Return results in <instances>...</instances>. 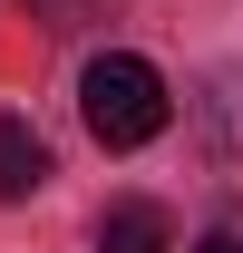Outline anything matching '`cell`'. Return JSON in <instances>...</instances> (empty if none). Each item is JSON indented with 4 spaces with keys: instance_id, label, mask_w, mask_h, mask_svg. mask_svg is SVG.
I'll return each instance as SVG.
<instances>
[{
    "instance_id": "cell-1",
    "label": "cell",
    "mask_w": 243,
    "mask_h": 253,
    "mask_svg": "<svg viewBox=\"0 0 243 253\" xmlns=\"http://www.w3.org/2000/svg\"><path fill=\"white\" fill-rule=\"evenodd\" d=\"M78 117H88L97 146H146V136H165V78H156L136 49H107V59H88V78H78Z\"/></svg>"
},
{
    "instance_id": "cell-3",
    "label": "cell",
    "mask_w": 243,
    "mask_h": 253,
    "mask_svg": "<svg viewBox=\"0 0 243 253\" xmlns=\"http://www.w3.org/2000/svg\"><path fill=\"white\" fill-rule=\"evenodd\" d=\"M97 253H175V244H165V214H156V205H107Z\"/></svg>"
},
{
    "instance_id": "cell-2",
    "label": "cell",
    "mask_w": 243,
    "mask_h": 253,
    "mask_svg": "<svg viewBox=\"0 0 243 253\" xmlns=\"http://www.w3.org/2000/svg\"><path fill=\"white\" fill-rule=\"evenodd\" d=\"M49 185V146H39L30 117H0V205H20V195Z\"/></svg>"
},
{
    "instance_id": "cell-4",
    "label": "cell",
    "mask_w": 243,
    "mask_h": 253,
    "mask_svg": "<svg viewBox=\"0 0 243 253\" xmlns=\"http://www.w3.org/2000/svg\"><path fill=\"white\" fill-rule=\"evenodd\" d=\"M39 20H78V10H88V0H30Z\"/></svg>"
},
{
    "instance_id": "cell-5",
    "label": "cell",
    "mask_w": 243,
    "mask_h": 253,
    "mask_svg": "<svg viewBox=\"0 0 243 253\" xmlns=\"http://www.w3.org/2000/svg\"><path fill=\"white\" fill-rule=\"evenodd\" d=\"M195 253H243V234H204V244H195Z\"/></svg>"
}]
</instances>
